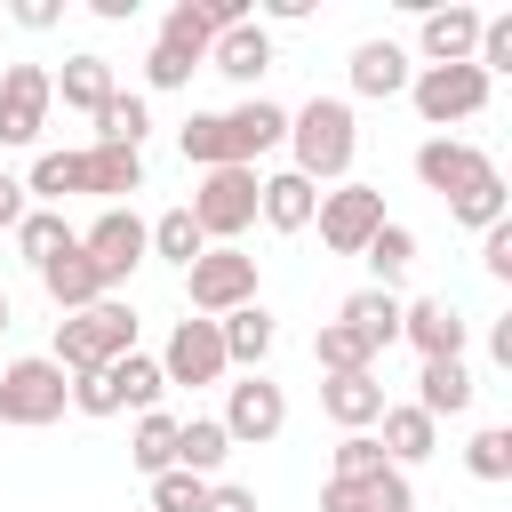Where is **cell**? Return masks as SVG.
Instances as JSON below:
<instances>
[{"mask_svg":"<svg viewBox=\"0 0 512 512\" xmlns=\"http://www.w3.org/2000/svg\"><path fill=\"white\" fill-rule=\"evenodd\" d=\"M288 152H296V176H304V184H344V176H352V152H360L352 104H344V96L296 104V112H288Z\"/></svg>","mask_w":512,"mask_h":512,"instance_id":"6da1fadb","label":"cell"},{"mask_svg":"<svg viewBox=\"0 0 512 512\" xmlns=\"http://www.w3.org/2000/svg\"><path fill=\"white\" fill-rule=\"evenodd\" d=\"M488 88H496V80H488L480 64H416V72H408V104H416V120L440 128V136H448L456 120H480V112H488Z\"/></svg>","mask_w":512,"mask_h":512,"instance_id":"7a4b0ae2","label":"cell"},{"mask_svg":"<svg viewBox=\"0 0 512 512\" xmlns=\"http://www.w3.org/2000/svg\"><path fill=\"white\" fill-rule=\"evenodd\" d=\"M64 408H72V376H64L48 352H24V360L0 368V424L40 432V424H56Z\"/></svg>","mask_w":512,"mask_h":512,"instance_id":"3957f363","label":"cell"},{"mask_svg":"<svg viewBox=\"0 0 512 512\" xmlns=\"http://www.w3.org/2000/svg\"><path fill=\"white\" fill-rule=\"evenodd\" d=\"M184 208H192V224H200L208 248H232V240L256 224V168H208Z\"/></svg>","mask_w":512,"mask_h":512,"instance_id":"277c9868","label":"cell"},{"mask_svg":"<svg viewBox=\"0 0 512 512\" xmlns=\"http://www.w3.org/2000/svg\"><path fill=\"white\" fill-rule=\"evenodd\" d=\"M184 296H192V320H224L240 304H256V256L240 248H208L184 264Z\"/></svg>","mask_w":512,"mask_h":512,"instance_id":"5b68a950","label":"cell"},{"mask_svg":"<svg viewBox=\"0 0 512 512\" xmlns=\"http://www.w3.org/2000/svg\"><path fill=\"white\" fill-rule=\"evenodd\" d=\"M312 224H320V248L328 256H360L376 240V224H384V192L376 184H336V192H320Z\"/></svg>","mask_w":512,"mask_h":512,"instance_id":"8992f818","label":"cell"},{"mask_svg":"<svg viewBox=\"0 0 512 512\" xmlns=\"http://www.w3.org/2000/svg\"><path fill=\"white\" fill-rule=\"evenodd\" d=\"M224 440L232 448H264V440H280V424H288V392L256 368V376H240V384H224Z\"/></svg>","mask_w":512,"mask_h":512,"instance_id":"52a82bcc","label":"cell"},{"mask_svg":"<svg viewBox=\"0 0 512 512\" xmlns=\"http://www.w3.org/2000/svg\"><path fill=\"white\" fill-rule=\"evenodd\" d=\"M80 256H88V272H96L104 296H112V288L144 264V216H136V208H104V216L80 232Z\"/></svg>","mask_w":512,"mask_h":512,"instance_id":"ba28073f","label":"cell"},{"mask_svg":"<svg viewBox=\"0 0 512 512\" xmlns=\"http://www.w3.org/2000/svg\"><path fill=\"white\" fill-rule=\"evenodd\" d=\"M48 104H56L48 64H8V72H0V152H8V144H40Z\"/></svg>","mask_w":512,"mask_h":512,"instance_id":"9c48e42d","label":"cell"},{"mask_svg":"<svg viewBox=\"0 0 512 512\" xmlns=\"http://www.w3.org/2000/svg\"><path fill=\"white\" fill-rule=\"evenodd\" d=\"M160 376L168 384H224L232 376V360H224V336H216V320H176L168 328V352H160Z\"/></svg>","mask_w":512,"mask_h":512,"instance_id":"30bf717a","label":"cell"},{"mask_svg":"<svg viewBox=\"0 0 512 512\" xmlns=\"http://www.w3.org/2000/svg\"><path fill=\"white\" fill-rule=\"evenodd\" d=\"M488 168H496V160H488L480 144H464V136H424V144H416V184L440 192V200H456V192L480 184Z\"/></svg>","mask_w":512,"mask_h":512,"instance_id":"8fae6325","label":"cell"},{"mask_svg":"<svg viewBox=\"0 0 512 512\" xmlns=\"http://www.w3.org/2000/svg\"><path fill=\"white\" fill-rule=\"evenodd\" d=\"M400 336L416 344V360H464L472 320H464L448 296H416V304H400Z\"/></svg>","mask_w":512,"mask_h":512,"instance_id":"7c38bea8","label":"cell"},{"mask_svg":"<svg viewBox=\"0 0 512 512\" xmlns=\"http://www.w3.org/2000/svg\"><path fill=\"white\" fill-rule=\"evenodd\" d=\"M176 144H184V160L208 176V168H256L248 160V144H240V128H232V112H192L184 128H176Z\"/></svg>","mask_w":512,"mask_h":512,"instance_id":"4fadbf2b","label":"cell"},{"mask_svg":"<svg viewBox=\"0 0 512 512\" xmlns=\"http://www.w3.org/2000/svg\"><path fill=\"white\" fill-rule=\"evenodd\" d=\"M320 512H416V488H408L400 464H384L376 480H328Z\"/></svg>","mask_w":512,"mask_h":512,"instance_id":"5bb4252c","label":"cell"},{"mask_svg":"<svg viewBox=\"0 0 512 512\" xmlns=\"http://www.w3.org/2000/svg\"><path fill=\"white\" fill-rule=\"evenodd\" d=\"M416 48H424V64H472V48H480V8H424V24H416Z\"/></svg>","mask_w":512,"mask_h":512,"instance_id":"9a60e30c","label":"cell"},{"mask_svg":"<svg viewBox=\"0 0 512 512\" xmlns=\"http://www.w3.org/2000/svg\"><path fill=\"white\" fill-rule=\"evenodd\" d=\"M208 72H224L232 88H256L264 72H272V32L248 16V24H232V32H216V48H208Z\"/></svg>","mask_w":512,"mask_h":512,"instance_id":"2e32d148","label":"cell"},{"mask_svg":"<svg viewBox=\"0 0 512 512\" xmlns=\"http://www.w3.org/2000/svg\"><path fill=\"white\" fill-rule=\"evenodd\" d=\"M376 424H384V432H376V448H384V464H400V472H408V464H424V456L440 448V424H432L416 400H384V416H376Z\"/></svg>","mask_w":512,"mask_h":512,"instance_id":"e0dca14e","label":"cell"},{"mask_svg":"<svg viewBox=\"0 0 512 512\" xmlns=\"http://www.w3.org/2000/svg\"><path fill=\"white\" fill-rule=\"evenodd\" d=\"M336 328H352L368 352H392V344H400V296H392V288H352V296L336 304Z\"/></svg>","mask_w":512,"mask_h":512,"instance_id":"ac0fdd59","label":"cell"},{"mask_svg":"<svg viewBox=\"0 0 512 512\" xmlns=\"http://www.w3.org/2000/svg\"><path fill=\"white\" fill-rule=\"evenodd\" d=\"M48 88H56L72 112H88V120H96V112L112 104V88H120V80H112V56L80 48V56H64V72H48Z\"/></svg>","mask_w":512,"mask_h":512,"instance_id":"d6986e66","label":"cell"},{"mask_svg":"<svg viewBox=\"0 0 512 512\" xmlns=\"http://www.w3.org/2000/svg\"><path fill=\"white\" fill-rule=\"evenodd\" d=\"M312 208H320V184H304L296 168L256 176V216H264L272 232H304V224H312Z\"/></svg>","mask_w":512,"mask_h":512,"instance_id":"ffe728a7","label":"cell"},{"mask_svg":"<svg viewBox=\"0 0 512 512\" xmlns=\"http://www.w3.org/2000/svg\"><path fill=\"white\" fill-rule=\"evenodd\" d=\"M320 408H328L336 432H368V424L384 416V384H376V368H360V376H328V384H320Z\"/></svg>","mask_w":512,"mask_h":512,"instance_id":"44dd1931","label":"cell"},{"mask_svg":"<svg viewBox=\"0 0 512 512\" xmlns=\"http://www.w3.org/2000/svg\"><path fill=\"white\" fill-rule=\"evenodd\" d=\"M216 336H224V360H232V368H248V376H256V368H264V352L280 344V328H272V312H264V304L224 312V320H216Z\"/></svg>","mask_w":512,"mask_h":512,"instance_id":"7402d4cb","label":"cell"},{"mask_svg":"<svg viewBox=\"0 0 512 512\" xmlns=\"http://www.w3.org/2000/svg\"><path fill=\"white\" fill-rule=\"evenodd\" d=\"M472 392H480V384H472L464 360H424V368H416V408H424L432 424H440V416H464Z\"/></svg>","mask_w":512,"mask_h":512,"instance_id":"603a6c76","label":"cell"},{"mask_svg":"<svg viewBox=\"0 0 512 512\" xmlns=\"http://www.w3.org/2000/svg\"><path fill=\"white\" fill-rule=\"evenodd\" d=\"M408 88V48L400 40H360L352 48V96H400Z\"/></svg>","mask_w":512,"mask_h":512,"instance_id":"cb8c5ba5","label":"cell"},{"mask_svg":"<svg viewBox=\"0 0 512 512\" xmlns=\"http://www.w3.org/2000/svg\"><path fill=\"white\" fill-rule=\"evenodd\" d=\"M40 288H48V304H56V312H88V304L104 296V280H96V272H88V256H80V240H72L64 256H48V264H40Z\"/></svg>","mask_w":512,"mask_h":512,"instance_id":"d4e9b609","label":"cell"},{"mask_svg":"<svg viewBox=\"0 0 512 512\" xmlns=\"http://www.w3.org/2000/svg\"><path fill=\"white\" fill-rule=\"evenodd\" d=\"M104 392H112V408H160V392H168V376H160V360H144V352H120L112 368H104Z\"/></svg>","mask_w":512,"mask_h":512,"instance_id":"484cf974","label":"cell"},{"mask_svg":"<svg viewBox=\"0 0 512 512\" xmlns=\"http://www.w3.org/2000/svg\"><path fill=\"white\" fill-rule=\"evenodd\" d=\"M232 456V440H224V424L216 416H176V472H192V480H216V464Z\"/></svg>","mask_w":512,"mask_h":512,"instance_id":"4316f807","label":"cell"},{"mask_svg":"<svg viewBox=\"0 0 512 512\" xmlns=\"http://www.w3.org/2000/svg\"><path fill=\"white\" fill-rule=\"evenodd\" d=\"M88 192L104 208H120L128 192H144V152H112V144H88Z\"/></svg>","mask_w":512,"mask_h":512,"instance_id":"83f0119b","label":"cell"},{"mask_svg":"<svg viewBox=\"0 0 512 512\" xmlns=\"http://www.w3.org/2000/svg\"><path fill=\"white\" fill-rule=\"evenodd\" d=\"M128 464H136L144 480L176 472V416H168V408H144V416H136V432H128Z\"/></svg>","mask_w":512,"mask_h":512,"instance_id":"f1b7e54d","label":"cell"},{"mask_svg":"<svg viewBox=\"0 0 512 512\" xmlns=\"http://www.w3.org/2000/svg\"><path fill=\"white\" fill-rule=\"evenodd\" d=\"M72 192H88V152H40L32 160V176H24V200H72Z\"/></svg>","mask_w":512,"mask_h":512,"instance_id":"f546056e","label":"cell"},{"mask_svg":"<svg viewBox=\"0 0 512 512\" xmlns=\"http://www.w3.org/2000/svg\"><path fill=\"white\" fill-rule=\"evenodd\" d=\"M144 256H160V264H192V256H208V240H200V224H192V208H168L160 224H144Z\"/></svg>","mask_w":512,"mask_h":512,"instance_id":"4dcf8cb0","label":"cell"},{"mask_svg":"<svg viewBox=\"0 0 512 512\" xmlns=\"http://www.w3.org/2000/svg\"><path fill=\"white\" fill-rule=\"evenodd\" d=\"M144 128H152V112H144V96H128V88H112V104L96 112V144H112V152H144Z\"/></svg>","mask_w":512,"mask_h":512,"instance_id":"1f68e13d","label":"cell"},{"mask_svg":"<svg viewBox=\"0 0 512 512\" xmlns=\"http://www.w3.org/2000/svg\"><path fill=\"white\" fill-rule=\"evenodd\" d=\"M72 240H80V232L64 224V208H24V224H16V248H24V264H32V272H40L48 256H64Z\"/></svg>","mask_w":512,"mask_h":512,"instance_id":"d6a6232c","label":"cell"},{"mask_svg":"<svg viewBox=\"0 0 512 512\" xmlns=\"http://www.w3.org/2000/svg\"><path fill=\"white\" fill-rule=\"evenodd\" d=\"M360 264H368V272H376V288H392V280H400V272H408V264H416V232H408V224H392V216H384V224H376V240H368V248H360Z\"/></svg>","mask_w":512,"mask_h":512,"instance_id":"836d02e7","label":"cell"},{"mask_svg":"<svg viewBox=\"0 0 512 512\" xmlns=\"http://www.w3.org/2000/svg\"><path fill=\"white\" fill-rule=\"evenodd\" d=\"M312 360H320V376H360V368H376V352H368L352 328H336V320L312 328Z\"/></svg>","mask_w":512,"mask_h":512,"instance_id":"e575fe53","label":"cell"},{"mask_svg":"<svg viewBox=\"0 0 512 512\" xmlns=\"http://www.w3.org/2000/svg\"><path fill=\"white\" fill-rule=\"evenodd\" d=\"M232 128H240V144H248V160H264L272 144H288V112H280V104H264V96H248V104H232Z\"/></svg>","mask_w":512,"mask_h":512,"instance_id":"d590c367","label":"cell"},{"mask_svg":"<svg viewBox=\"0 0 512 512\" xmlns=\"http://www.w3.org/2000/svg\"><path fill=\"white\" fill-rule=\"evenodd\" d=\"M464 472L488 480V488H504V480H512V432H504V424H480V432L464 440Z\"/></svg>","mask_w":512,"mask_h":512,"instance_id":"8d00e7d4","label":"cell"},{"mask_svg":"<svg viewBox=\"0 0 512 512\" xmlns=\"http://www.w3.org/2000/svg\"><path fill=\"white\" fill-rule=\"evenodd\" d=\"M448 216H456V224H464V232H488V224H504V176H496V168H488V176H480V184H464V192H456V200H448Z\"/></svg>","mask_w":512,"mask_h":512,"instance_id":"74e56055","label":"cell"},{"mask_svg":"<svg viewBox=\"0 0 512 512\" xmlns=\"http://www.w3.org/2000/svg\"><path fill=\"white\" fill-rule=\"evenodd\" d=\"M376 472H384L376 432H344V440H336V472H328V480H376Z\"/></svg>","mask_w":512,"mask_h":512,"instance_id":"f35d334b","label":"cell"},{"mask_svg":"<svg viewBox=\"0 0 512 512\" xmlns=\"http://www.w3.org/2000/svg\"><path fill=\"white\" fill-rule=\"evenodd\" d=\"M208 504V480H192V472H160L152 480V512H200Z\"/></svg>","mask_w":512,"mask_h":512,"instance_id":"ab89813d","label":"cell"},{"mask_svg":"<svg viewBox=\"0 0 512 512\" xmlns=\"http://www.w3.org/2000/svg\"><path fill=\"white\" fill-rule=\"evenodd\" d=\"M192 72H200V64H192V56H176V48H168V40H152V56H144V80H152V88H184V80H192Z\"/></svg>","mask_w":512,"mask_h":512,"instance_id":"60d3db41","label":"cell"},{"mask_svg":"<svg viewBox=\"0 0 512 512\" xmlns=\"http://www.w3.org/2000/svg\"><path fill=\"white\" fill-rule=\"evenodd\" d=\"M480 264H488V280H512V216L480 232Z\"/></svg>","mask_w":512,"mask_h":512,"instance_id":"b9f144b4","label":"cell"},{"mask_svg":"<svg viewBox=\"0 0 512 512\" xmlns=\"http://www.w3.org/2000/svg\"><path fill=\"white\" fill-rule=\"evenodd\" d=\"M200 512H256V488H232V480H208V504Z\"/></svg>","mask_w":512,"mask_h":512,"instance_id":"7bdbcfd3","label":"cell"},{"mask_svg":"<svg viewBox=\"0 0 512 512\" xmlns=\"http://www.w3.org/2000/svg\"><path fill=\"white\" fill-rule=\"evenodd\" d=\"M24 208H32V200H24V184H16V176H0V232H16V224H24Z\"/></svg>","mask_w":512,"mask_h":512,"instance_id":"ee69618b","label":"cell"},{"mask_svg":"<svg viewBox=\"0 0 512 512\" xmlns=\"http://www.w3.org/2000/svg\"><path fill=\"white\" fill-rule=\"evenodd\" d=\"M56 16H64V8H56V0H24V8H16V24H24V32H48V24H56Z\"/></svg>","mask_w":512,"mask_h":512,"instance_id":"f6af8a7d","label":"cell"},{"mask_svg":"<svg viewBox=\"0 0 512 512\" xmlns=\"http://www.w3.org/2000/svg\"><path fill=\"white\" fill-rule=\"evenodd\" d=\"M0 328H8V296H0Z\"/></svg>","mask_w":512,"mask_h":512,"instance_id":"bcb514c9","label":"cell"}]
</instances>
